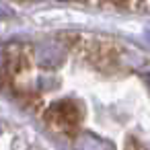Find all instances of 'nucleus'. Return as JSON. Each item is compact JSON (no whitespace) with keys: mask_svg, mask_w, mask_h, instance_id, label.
<instances>
[{"mask_svg":"<svg viewBox=\"0 0 150 150\" xmlns=\"http://www.w3.org/2000/svg\"><path fill=\"white\" fill-rule=\"evenodd\" d=\"M74 45L72 50H76L82 58H86L88 62H93L95 66L99 68H107L111 64H117L119 62V54H121V47L117 41L109 39V37H74Z\"/></svg>","mask_w":150,"mask_h":150,"instance_id":"1","label":"nucleus"},{"mask_svg":"<svg viewBox=\"0 0 150 150\" xmlns=\"http://www.w3.org/2000/svg\"><path fill=\"white\" fill-rule=\"evenodd\" d=\"M127 150H144V148H140L138 144H132V146H127Z\"/></svg>","mask_w":150,"mask_h":150,"instance_id":"3","label":"nucleus"},{"mask_svg":"<svg viewBox=\"0 0 150 150\" xmlns=\"http://www.w3.org/2000/svg\"><path fill=\"white\" fill-rule=\"evenodd\" d=\"M45 121L47 125L54 129V132H60V134H68V132H74L78 121H80V111L76 109L74 103H68V101H62L58 105H54L47 113H45Z\"/></svg>","mask_w":150,"mask_h":150,"instance_id":"2","label":"nucleus"}]
</instances>
